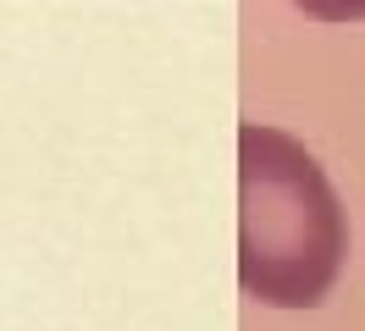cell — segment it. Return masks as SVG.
<instances>
[{
	"mask_svg": "<svg viewBox=\"0 0 365 331\" xmlns=\"http://www.w3.org/2000/svg\"><path fill=\"white\" fill-rule=\"evenodd\" d=\"M349 221L294 132L238 127V287L272 309H316L338 287Z\"/></svg>",
	"mask_w": 365,
	"mask_h": 331,
	"instance_id": "1",
	"label": "cell"
},
{
	"mask_svg": "<svg viewBox=\"0 0 365 331\" xmlns=\"http://www.w3.org/2000/svg\"><path fill=\"white\" fill-rule=\"evenodd\" d=\"M316 22H365V0H288Z\"/></svg>",
	"mask_w": 365,
	"mask_h": 331,
	"instance_id": "2",
	"label": "cell"
}]
</instances>
